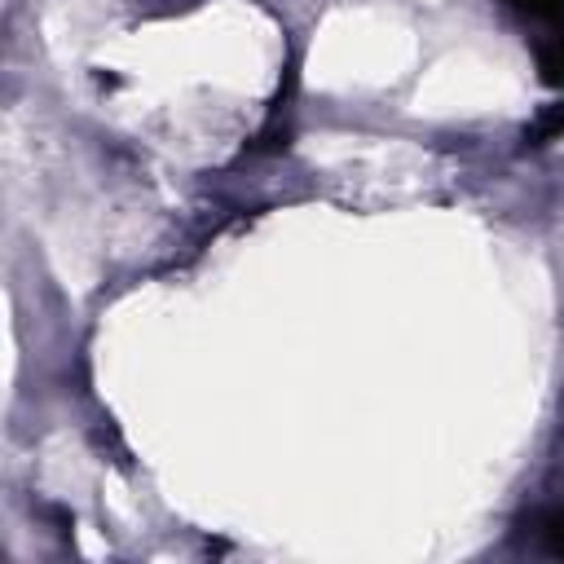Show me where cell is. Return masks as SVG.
I'll list each match as a JSON object with an SVG mask.
<instances>
[{
	"mask_svg": "<svg viewBox=\"0 0 564 564\" xmlns=\"http://www.w3.org/2000/svg\"><path fill=\"white\" fill-rule=\"evenodd\" d=\"M538 70H542V84L551 88L564 84V26H546V35L538 40Z\"/></svg>",
	"mask_w": 564,
	"mask_h": 564,
	"instance_id": "6da1fadb",
	"label": "cell"
},
{
	"mask_svg": "<svg viewBox=\"0 0 564 564\" xmlns=\"http://www.w3.org/2000/svg\"><path fill=\"white\" fill-rule=\"evenodd\" d=\"M533 542H538V551L564 560V507H546L533 516Z\"/></svg>",
	"mask_w": 564,
	"mask_h": 564,
	"instance_id": "7a4b0ae2",
	"label": "cell"
},
{
	"mask_svg": "<svg viewBox=\"0 0 564 564\" xmlns=\"http://www.w3.org/2000/svg\"><path fill=\"white\" fill-rule=\"evenodd\" d=\"M520 18L542 22V26H564V0H507Z\"/></svg>",
	"mask_w": 564,
	"mask_h": 564,
	"instance_id": "3957f363",
	"label": "cell"
},
{
	"mask_svg": "<svg viewBox=\"0 0 564 564\" xmlns=\"http://www.w3.org/2000/svg\"><path fill=\"white\" fill-rule=\"evenodd\" d=\"M555 132H564V106L542 110V119L529 128V145H542V141H546V137H555Z\"/></svg>",
	"mask_w": 564,
	"mask_h": 564,
	"instance_id": "277c9868",
	"label": "cell"
}]
</instances>
